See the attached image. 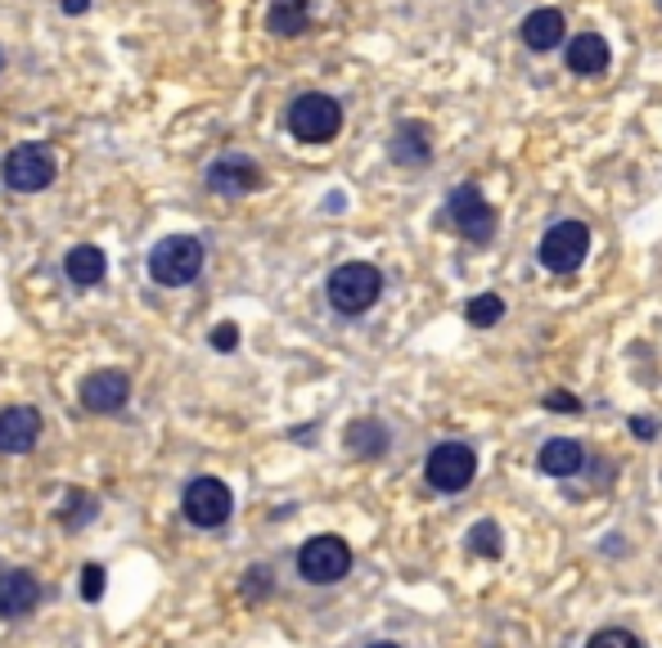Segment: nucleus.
Returning <instances> with one entry per match:
<instances>
[{
    "label": "nucleus",
    "instance_id": "f257e3e1",
    "mask_svg": "<svg viewBox=\"0 0 662 648\" xmlns=\"http://www.w3.org/2000/svg\"><path fill=\"white\" fill-rule=\"evenodd\" d=\"M324 293H329V307H334L339 316H365L383 297V275L370 261H347L329 275Z\"/></svg>",
    "mask_w": 662,
    "mask_h": 648
},
{
    "label": "nucleus",
    "instance_id": "412c9836",
    "mask_svg": "<svg viewBox=\"0 0 662 648\" xmlns=\"http://www.w3.org/2000/svg\"><path fill=\"white\" fill-rule=\"evenodd\" d=\"M500 316H505V297H496V293H477V297H469V307H464V320L477 325V329H492Z\"/></svg>",
    "mask_w": 662,
    "mask_h": 648
},
{
    "label": "nucleus",
    "instance_id": "4be33fe9",
    "mask_svg": "<svg viewBox=\"0 0 662 648\" xmlns=\"http://www.w3.org/2000/svg\"><path fill=\"white\" fill-rule=\"evenodd\" d=\"M469 550L473 554H483V558H500V527L492 522V518H483V522H473L469 527Z\"/></svg>",
    "mask_w": 662,
    "mask_h": 648
},
{
    "label": "nucleus",
    "instance_id": "ddd939ff",
    "mask_svg": "<svg viewBox=\"0 0 662 648\" xmlns=\"http://www.w3.org/2000/svg\"><path fill=\"white\" fill-rule=\"evenodd\" d=\"M36 441H42V414L32 405H14L0 414V450L5 455H27Z\"/></svg>",
    "mask_w": 662,
    "mask_h": 648
},
{
    "label": "nucleus",
    "instance_id": "dca6fc26",
    "mask_svg": "<svg viewBox=\"0 0 662 648\" xmlns=\"http://www.w3.org/2000/svg\"><path fill=\"white\" fill-rule=\"evenodd\" d=\"M388 154H392L397 167H424V163L433 158V136H428V127L401 122L397 136H392V144H388Z\"/></svg>",
    "mask_w": 662,
    "mask_h": 648
},
{
    "label": "nucleus",
    "instance_id": "39448f33",
    "mask_svg": "<svg viewBox=\"0 0 662 648\" xmlns=\"http://www.w3.org/2000/svg\"><path fill=\"white\" fill-rule=\"evenodd\" d=\"M424 478H428V486L441 491V495L469 491L473 478H477V455H473V446H464V441H441V446H433V450H428V464H424Z\"/></svg>",
    "mask_w": 662,
    "mask_h": 648
},
{
    "label": "nucleus",
    "instance_id": "a878e982",
    "mask_svg": "<svg viewBox=\"0 0 662 648\" xmlns=\"http://www.w3.org/2000/svg\"><path fill=\"white\" fill-rule=\"evenodd\" d=\"M545 410H568V414H577L581 401H577L572 392H549V397H545Z\"/></svg>",
    "mask_w": 662,
    "mask_h": 648
},
{
    "label": "nucleus",
    "instance_id": "aec40b11",
    "mask_svg": "<svg viewBox=\"0 0 662 648\" xmlns=\"http://www.w3.org/2000/svg\"><path fill=\"white\" fill-rule=\"evenodd\" d=\"M307 19H311L307 0H275L271 14H267V27H271L275 36H298V32L307 27Z\"/></svg>",
    "mask_w": 662,
    "mask_h": 648
},
{
    "label": "nucleus",
    "instance_id": "bb28decb",
    "mask_svg": "<svg viewBox=\"0 0 662 648\" xmlns=\"http://www.w3.org/2000/svg\"><path fill=\"white\" fill-rule=\"evenodd\" d=\"M631 433H636L640 441H653V437H658V419H649V414L636 419V414H631Z\"/></svg>",
    "mask_w": 662,
    "mask_h": 648
},
{
    "label": "nucleus",
    "instance_id": "f03ea898",
    "mask_svg": "<svg viewBox=\"0 0 662 648\" xmlns=\"http://www.w3.org/2000/svg\"><path fill=\"white\" fill-rule=\"evenodd\" d=\"M199 271H203V239H194V235H167L150 252V280L163 288L190 284V280H199Z\"/></svg>",
    "mask_w": 662,
    "mask_h": 648
},
{
    "label": "nucleus",
    "instance_id": "a211bd4d",
    "mask_svg": "<svg viewBox=\"0 0 662 648\" xmlns=\"http://www.w3.org/2000/svg\"><path fill=\"white\" fill-rule=\"evenodd\" d=\"M104 271H108V261H104V252H99L95 244H78V248H68V257H63V275L78 284V288L99 284Z\"/></svg>",
    "mask_w": 662,
    "mask_h": 648
},
{
    "label": "nucleus",
    "instance_id": "423d86ee",
    "mask_svg": "<svg viewBox=\"0 0 662 648\" xmlns=\"http://www.w3.org/2000/svg\"><path fill=\"white\" fill-rule=\"evenodd\" d=\"M447 221H451V231L460 239H469V244H487L496 235V212H492V203L483 199V189H477L473 180H464L447 199Z\"/></svg>",
    "mask_w": 662,
    "mask_h": 648
},
{
    "label": "nucleus",
    "instance_id": "9b49d317",
    "mask_svg": "<svg viewBox=\"0 0 662 648\" xmlns=\"http://www.w3.org/2000/svg\"><path fill=\"white\" fill-rule=\"evenodd\" d=\"M131 397V384H127V374L118 369H95L86 374V384H82V405L91 414H118Z\"/></svg>",
    "mask_w": 662,
    "mask_h": 648
},
{
    "label": "nucleus",
    "instance_id": "1a4fd4ad",
    "mask_svg": "<svg viewBox=\"0 0 662 648\" xmlns=\"http://www.w3.org/2000/svg\"><path fill=\"white\" fill-rule=\"evenodd\" d=\"M5 185L19 195H36V189L55 185V158L46 144H19L5 158Z\"/></svg>",
    "mask_w": 662,
    "mask_h": 648
},
{
    "label": "nucleus",
    "instance_id": "4468645a",
    "mask_svg": "<svg viewBox=\"0 0 662 648\" xmlns=\"http://www.w3.org/2000/svg\"><path fill=\"white\" fill-rule=\"evenodd\" d=\"M581 464H586V450H581V441H572V437H549V441L541 446V455H536V469H541L545 478H577Z\"/></svg>",
    "mask_w": 662,
    "mask_h": 648
},
{
    "label": "nucleus",
    "instance_id": "20e7f679",
    "mask_svg": "<svg viewBox=\"0 0 662 648\" xmlns=\"http://www.w3.org/2000/svg\"><path fill=\"white\" fill-rule=\"evenodd\" d=\"M586 252H591V231H586L581 221H555V225H549V231L541 235V248H536V257H541V266H545L549 275H572V271H581Z\"/></svg>",
    "mask_w": 662,
    "mask_h": 648
},
{
    "label": "nucleus",
    "instance_id": "2eb2a0df",
    "mask_svg": "<svg viewBox=\"0 0 662 648\" xmlns=\"http://www.w3.org/2000/svg\"><path fill=\"white\" fill-rule=\"evenodd\" d=\"M564 59H568V68L577 72V78H600V72L608 68V42L600 32H581L568 42Z\"/></svg>",
    "mask_w": 662,
    "mask_h": 648
},
{
    "label": "nucleus",
    "instance_id": "7c9ffc66",
    "mask_svg": "<svg viewBox=\"0 0 662 648\" xmlns=\"http://www.w3.org/2000/svg\"><path fill=\"white\" fill-rule=\"evenodd\" d=\"M658 5H662V0H658Z\"/></svg>",
    "mask_w": 662,
    "mask_h": 648
},
{
    "label": "nucleus",
    "instance_id": "f8f14e48",
    "mask_svg": "<svg viewBox=\"0 0 662 648\" xmlns=\"http://www.w3.org/2000/svg\"><path fill=\"white\" fill-rule=\"evenodd\" d=\"M42 603V581L27 567H5L0 572V617H27Z\"/></svg>",
    "mask_w": 662,
    "mask_h": 648
},
{
    "label": "nucleus",
    "instance_id": "cd10ccee",
    "mask_svg": "<svg viewBox=\"0 0 662 648\" xmlns=\"http://www.w3.org/2000/svg\"><path fill=\"white\" fill-rule=\"evenodd\" d=\"M86 5H91V0H63V10H68V14H82Z\"/></svg>",
    "mask_w": 662,
    "mask_h": 648
},
{
    "label": "nucleus",
    "instance_id": "b1692460",
    "mask_svg": "<svg viewBox=\"0 0 662 648\" xmlns=\"http://www.w3.org/2000/svg\"><path fill=\"white\" fill-rule=\"evenodd\" d=\"M99 594H104V567H99V563H86V567H82V599L95 603Z\"/></svg>",
    "mask_w": 662,
    "mask_h": 648
},
{
    "label": "nucleus",
    "instance_id": "5701e85b",
    "mask_svg": "<svg viewBox=\"0 0 662 648\" xmlns=\"http://www.w3.org/2000/svg\"><path fill=\"white\" fill-rule=\"evenodd\" d=\"M586 648H645L631 631H622V626H608V631H595L591 639H586Z\"/></svg>",
    "mask_w": 662,
    "mask_h": 648
},
{
    "label": "nucleus",
    "instance_id": "c756f323",
    "mask_svg": "<svg viewBox=\"0 0 662 648\" xmlns=\"http://www.w3.org/2000/svg\"><path fill=\"white\" fill-rule=\"evenodd\" d=\"M0 68H5V55H0Z\"/></svg>",
    "mask_w": 662,
    "mask_h": 648
},
{
    "label": "nucleus",
    "instance_id": "7ed1b4c3",
    "mask_svg": "<svg viewBox=\"0 0 662 648\" xmlns=\"http://www.w3.org/2000/svg\"><path fill=\"white\" fill-rule=\"evenodd\" d=\"M288 131L298 136L303 144H324L343 131V104L334 95H320V91H307L288 104Z\"/></svg>",
    "mask_w": 662,
    "mask_h": 648
},
{
    "label": "nucleus",
    "instance_id": "0eeeda50",
    "mask_svg": "<svg viewBox=\"0 0 662 648\" xmlns=\"http://www.w3.org/2000/svg\"><path fill=\"white\" fill-rule=\"evenodd\" d=\"M298 572L311 586H334L352 572V550L343 537H311L298 550Z\"/></svg>",
    "mask_w": 662,
    "mask_h": 648
},
{
    "label": "nucleus",
    "instance_id": "9d476101",
    "mask_svg": "<svg viewBox=\"0 0 662 648\" xmlns=\"http://www.w3.org/2000/svg\"><path fill=\"white\" fill-rule=\"evenodd\" d=\"M257 185H262V167H257L252 158H244V154H226V158H216L208 167V189L221 199H244Z\"/></svg>",
    "mask_w": 662,
    "mask_h": 648
},
{
    "label": "nucleus",
    "instance_id": "393cba45",
    "mask_svg": "<svg viewBox=\"0 0 662 648\" xmlns=\"http://www.w3.org/2000/svg\"><path fill=\"white\" fill-rule=\"evenodd\" d=\"M208 342H212L216 352H235V347H239V329H235V325H221V329H212Z\"/></svg>",
    "mask_w": 662,
    "mask_h": 648
},
{
    "label": "nucleus",
    "instance_id": "6e6552de",
    "mask_svg": "<svg viewBox=\"0 0 662 648\" xmlns=\"http://www.w3.org/2000/svg\"><path fill=\"white\" fill-rule=\"evenodd\" d=\"M180 505H186V518L194 527H221V522H230V514H235V495L221 478H199V482L186 486V500H180Z\"/></svg>",
    "mask_w": 662,
    "mask_h": 648
},
{
    "label": "nucleus",
    "instance_id": "f3484780",
    "mask_svg": "<svg viewBox=\"0 0 662 648\" xmlns=\"http://www.w3.org/2000/svg\"><path fill=\"white\" fill-rule=\"evenodd\" d=\"M519 36H523L528 50H555V46H564V14L559 10H532L523 19Z\"/></svg>",
    "mask_w": 662,
    "mask_h": 648
},
{
    "label": "nucleus",
    "instance_id": "6ab92c4d",
    "mask_svg": "<svg viewBox=\"0 0 662 648\" xmlns=\"http://www.w3.org/2000/svg\"><path fill=\"white\" fill-rule=\"evenodd\" d=\"M347 450L365 455V460H379V455L388 450V428L379 424V419H356V424L347 428Z\"/></svg>",
    "mask_w": 662,
    "mask_h": 648
},
{
    "label": "nucleus",
    "instance_id": "c85d7f7f",
    "mask_svg": "<svg viewBox=\"0 0 662 648\" xmlns=\"http://www.w3.org/2000/svg\"><path fill=\"white\" fill-rule=\"evenodd\" d=\"M370 648H401V644H370Z\"/></svg>",
    "mask_w": 662,
    "mask_h": 648
}]
</instances>
